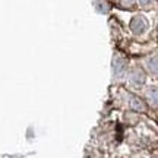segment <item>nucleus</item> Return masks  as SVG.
I'll use <instances>...</instances> for the list:
<instances>
[{
    "label": "nucleus",
    "instance_id": "1",
    "mask_svg": "<svg viewBox=\"0 0 158 158\" xmlns=\"http://www.w3.org/2000/svg\"><path fill=\"white\" fill-rule=\"evenodd\" d=\"M130 28L133 29L135 32H138V34H139V32H143L145 28H147V21L141 16L135 18V19L132 21V23H130Z\"/></svg>",
    "mask_w": 158,
    "mask_h": 158
},
{
    "label": "nucleus",
    "instance_id": "2",
    "mask_svg": "<svg viewBox=\"0 0 158 158\" xmlns=\"http://www.w3.org/2000/svg\"><path fill=\"white\" fill-rule=\"evenodd\" d=\"M151 0H141V3H143V5H147V3H149Z\"/></svg>",
    "mask_w": 158,
    "mask_h": 158
}]
</instances>
